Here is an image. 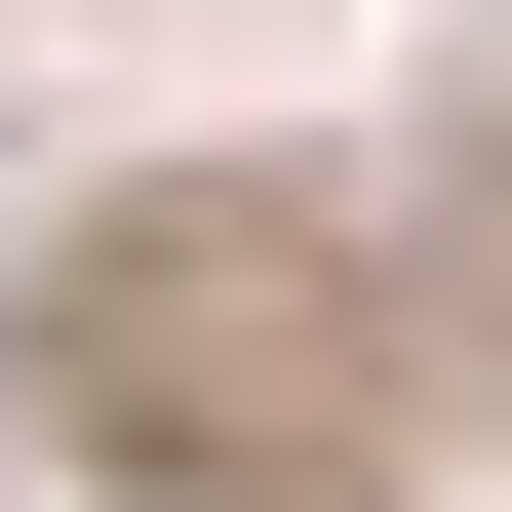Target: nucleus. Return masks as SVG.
<instances>
[{
    "label": "nucleus",
    "instance_id": "nucleus-1",
    "mask_svg": "<svg viewBox=\"0 0 512 512\" xmlns=\"http://www.w3.org/2000/svg\"><path fill=\"white\" fill-rule=\"evenodd\" d=\"M0 434H79L119 512H355L434 473V316L316 197H79V237H0Z\"/></svg>",
    "mask_w": 512,
    "mask_h": 512
}]
</instances>
